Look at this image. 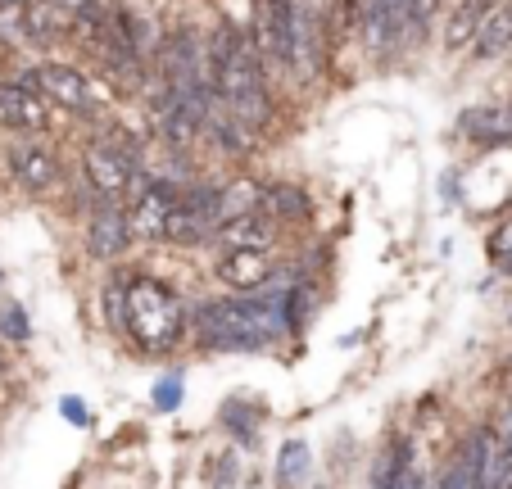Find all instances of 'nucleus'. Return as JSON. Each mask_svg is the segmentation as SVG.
Masks as SVG:
<instances>
[{
    "mask_svg": "<svg viewBox=\"0 0 512 489\" xmlns=\"http://www.w3.org/2000/svg\"><path fill=\"white\" fill-rule=\"evenodd\" d=\"M209 55L213 73H218V96L223 105L241 118L245 127H254L259 136H268L277 127V87H272L268 68H263L259 50H254L250 28L232 19H218V28L209 32Z\"/></svg>",
    "mask_w": 512,
    "mask_h": 489,
    "instance_id": "nucleus-1",
    "label": "nucleus"
},
{
    "mask_svg": "<svg viewBox=\"0 0 512 489\" xmlns=\"http://www.w3.org/2000/svg\"><path fill=\"white\" fill-rule=\"evenodd\" d=\"M281 331H286V295L204 299L195 308V336H200L204 349L250 354V349H263Z\"/></svg>",
    "mask_w": 512,
    "mask_h": 489,
    "instance_id": "nucleus-2",
    "label": "nucleus"
},
{
    "mask_svg": "<svg viewBox=\"0 0 512 489\" xmlns=\"http://www.w3.org/2000/svg\"><path fill=\"white\" fill-rule=\"evenodd\" d=\"M123 331L141 354H168L186 336V308L168 281L132 277L123 281Z\"/></svg>",
    "mask_w": 512,
    "mask_h": 489,
    "instance_id": "nucleus-3",
    "label": "nucleus"
},
{
    "mask_svg": "<svg viewBox=\"0 0 512 489\" xmlns=\"http://www.w3.org/2000/svg\"><path fill=\"white\" fill-rule=\"evenodd\" d=\"M331 19H336V0H290V64L295 82L313 87L331 68Z\"/></svg>",
    "mask_w": 512,
    "mask_h": 489,
    "instance_id": "nucleus-4",
    "label": "nucleus"
},
{
    "mask_svg": "<svg viewBox=\"0 0 512 489\" xmlns=\"http://www.w3.org/2000/svg\"><path fill=\"white\" fill-rule=\"evenodd\" d=\"M250 37L259 50L263 68H268L272 87H290L295 82V64H290V0H250Z\"/></svg>",
    "mask_w": 512,
    "mask_h": 489,
    "instance_id": "nucleus-5",
    "label": "nucleus"
},
{
    "mask_svg": "<svg viewBox=\"0 0 512 489\" xmlns=\"http://www.w3.org/2000/svg\"><path fill=\"white\" fill-rule=\"evenodd\" d=\"M82 173L109 200H136V191L145 186L141 159L132 150H123L118 141H109V136H100V141H91L82 150Z\"/></svg>",
    "mask_w": 512,
    "mask_h": 489,
    "instance_id": "nucleus-6",
    "label": "nucleus"
},
{
    "mask_svg": "<svg viewBox=\"0 0 512 489\" xmlns=\"http://www.w3.org/2000/svg\"><path fill=\"white\" fill-rule=\"evenodd\" d=\"M14 82L37 87L50 105L73 109V114H91V109H96V91H91L87 73L73 64H59V59H41V64L23 68V73H14Z\"/></svg>",
    "mask_w": 512,
    "mask_h": 489,
    "instance_id": "nucleus-7",
    "label": "nucleus"
},
{
    "mask_svg": "<svg viewBox=\"0 0 512 489\" xmlns=\"http://www.w3.org/2000/svg\"><path fill=\"white\" fill-rule=\"evenodd\" d=\"M5 168L10 177L23 186L28 195H50L64 182V168H59V154L50 150L37 136H19V141L5 145Z\"/></svg>",
    "mask_w": 512,
    "mask_h": 489,
    "instance_id": "nucleus-8",
    "label": "nucleus"
},
{
    "mask_svg": "<svg viewBox=\"0 0 512 489\" xmlns=\"http://www.w3.org/2000/svg\"><path fill=\"white\" fill-rule=\"evenodd\" d=\"M50 123H55L50 100L41 96L37 87H23V82H14V77L0 82V127L23 132V136H41Z\"/></svg>",
    "mask_w": 512,
    "mask_h": 489,
    "instance_id": "nucleus-9",
    "label": "nucleus"
},
{
    "mask_svg": "<svg viewBox=\"0 0 512 489\" xmlns=\"http://www.w3.org/2000/svg\"><path fill=\"white\" fill-rule=\"evenodd\" d=\"M200 141H209L213 150L227 154V159H250L254 145H259V132L245 127L241 118L223 105V96H213L209 114H204V127H200Z\"/></svg>",
    "mask_w": 512,
    "mask_h": 489,
    "instance_id": "nucleus-10",
    "label": "nucleus"
},
{
    "mask_svg": "<svg viewBox=\"0 0 512 489\" xmlns=\"http://www.w3.org/2000/svg\"><path fill=\"white\" fill-rule=\"evenodd\" d=\"M132 245V222H127V209H118V200H100L96 213L87 218V250L96 259H118V254Z\"/></svg>",
    "mask_w": 512,
    "mask_h": 489,
    "instance_id": "nucleus-11",
    "label": "nucleus"
},
{
    "mask_svg": "<svg viewBox=\"0 0 512 489\" xmlns=\"http://www.w3.org/2000/svg\"><path fill=\"white\" fill-rule=\"evenodd\" d=\"M499 10V0H454L445 10V28H440V46H445V55H463V50H472L476 32L485 28V19Z\"/></svg>",
    "mask_w": 512,
    "mask_h": 489,
    "instance_id": "nucleus-12",
    "label": "nucleus"
},
{
    "mask_svg": "<svg viewBox=\"0 0 512 489\" xmlns=\"http://www.w3.org/2000/svg\"><path fill=\"white\" fill-rule=\"evenodd\" d=\"M213 272L232 290H263L277 277V263H272V250H223V259L213 263Z\"/></svg>",
    "mask_w": 512,
    "mask_h": 489,
    "instance_id": "nucleus-13",
    "label": "nucleus"
},
{
    "mask_svg": "<svg viewBox=\"0 0 512 489\" xmlns=\"http://www.w3.org/2000/svg\"><path fill=\"white\" fill-rule=\"evenodd\" d=\"M277 236H281V222L272 218L268 209L241 213V218L218 227V245H223V250H272Z\"/></svg>",
    "mask_w": 512,
    "mask_h": 489,
    "instance_id": "nucleus-14",
    "label": "nucleus"
},
{
    "mask_svg": "<svg viewBox=\"0 0 512 489\" xmlns=\"http://www.w3.org/2000/svg\"><path fill=\"white\" fill-rule=\"evenodd\" d=\"M490 453H494V435L490 431H476L472 440L458 449V458L445 467V476L435 480V489H481V476H485Z\"/></svg>",
    "mask_w": 512,
    "mask_h": 489,
    "instance_id": "nucleus-15",
    "label": "nucleus"
},
{
    "mask_svg": "<svg viewBox=\"0 0 512 489\" xmlns=\"http://www.w3.org/2000/svg\"><path fill=\"white\" fill-rule=\"evenodd\" d=\"M512 50V0H499V10L485 19V28L472 41V64H494Z\"/></svg>",
    "mask_w": 512,
    "mask_h": 489,
    "instance_id": "nucleus-16",
    "label": "nucleus"
},
{
    "mask_svg": "<svg viewBox=\"0 0 512 489\" xmlns=\"http://www.w3.org/2000/svg\"><path fill=\"white\" fill-rule=\"evenodd\" d=\"M263 209L277 222H309L313 218V200L304 186L295 182H268L263 186Z\"/></svg>",
    "mask_w": 512,
    "mask_h": 489,
    "instance_id": "nucleus-17",
    "label": "nucleus"
},
{
    "mask_svg": "<svg viewBox=\"0 0 512 489\" xmlns=\"http://www.w3.org/2000/svg\"><path fill=\"white\" fill-rule=\"evenodd\" d=\"M322 286L313 277H295L290 281V290H286V326L290 331H304L309 326V317L318 313V304H322Z\"/></svg>",
    "mask_w": 512,
    "mask_h": 489,
    "instance_id": "nucleus-18",
    "label": "nucleus"
},
{
    "mask_svg": "<svg viewBox=\"0 0 512 489\" xmlns=\"http://www.w3.org/2000/svg\"><path fill=\"white\" fill-rule=\"evenodd\" d=\"M263 209V182H254V177H236V182L223 186V204H218V218L232 222L241 218V213H254Z\"/></svg>",
    "mask_w": 512,
    "mask_h": 489,
    "instance_id": "nucleus-19",
    "label": "nucleus"
},
{
    "mask_svg": "<svg viewBox=\"0 0 512 489\" xmlns=\"http://www.w3.org/2000/svg\"><path fill=\"white\" fill-rule=\"evenodd\" d=\"M413 444L408 440H395V449L381 458V467H377V480H372V489H404L408 485V476H413Z\"/></svg>",
    "mask_w": 512,
    "mask_h": 489,
    "instance_id": "nucleus-20",
    "label": "nucleus"
},
{
    "mask_svg": "<svg viewBox=\"0 0 512 489\" xmlns=\"http://www.w3.org/2000/svg\"><path fill=\"white\" fill-rule=\"evenodd\" d=\"M435 10H445V0H404V46H422Z\"/></svg>",
    "mask_w": 512,
    "mask_h": 489,
    "instance_id": "nucleus-21",
    "label": "nucleus"
},
{
    "mask_svg": "<svg viewBox=\"0 0 512 489\" xmlns=\"http://www.w3.org/2000/svg\"><path fill=\"white\" fill-rule=\"evenodd\" d=\"M218 422H223V431L236 435V444H245V449H254V435H259V408H250V403H227L223 413H218Z\"/></svg>",
    "mask_w": 512,
    "mask_h": 489,
    "instance_id": "nucleus-22",
    "label": "nucleus"
},
{
    "mask_svg": "<svg viewBox=\"0 0 512 489\" xmlns=\"http://www.w3.org/2000/svg\"><path fill=\"white\" fill-rule=\"evenodd\" d=\"M0 46L5 50H32V28L23 5H0Z\"/></svg>",
    "mask_w": 512,
    "mask_h": 489,
    "instance_id": "nucleus-23",
    "label": "nucleus"
},
{
    "mask_svg": "<svg viewBox=\"0 0 512 489\" xmlns=\"http://www.w3.org/2000/svg\"><path fill=\"white\" fill-rule=\"evenodd\" d=\"M309 467H313L309 444H304V440H290L286 449H281V458H277V480H281V485H300V480L309 476Z\"/></svg>",
    "mask_w": 512,
    "mask_h": 489,
    "instance_id": "nucleus-24",
    "label": "nucleus"
},
{
    "mask_svg": "<svg viewBox=\"0 0 512 489\" xmlns=\"http://www.w3.org/2000/svg\"><path fill=\"white\" fill-rule=\"evenodd\" d=\"M0 336H5V340H19V345L32 336V322H28V313H23L19 304H5V308H0Z\"/></svg>",
    "mask_w": 512,
    "mask_h": 489,
    "instance_id": "nucleus-25",
    "label": "nucleus"
},
{
    "mask_svg": "<svg viewBox=\"0 0 512 489\" xmlns=\"http://www.w3.org/2000/svg\"><path fill=\"white\" fill-rule=\"evenodd\" d=\"M490 259L499 263L503 272H512V218L490 236Z\"/></svg>",
    "mask_w": 512,
    "mask_h": 489,
    "instance_id": "nucleus-26",
    "label": "nucleus"
},
{
    "mask_svg": "<svg viewBox=\"0 0 512 489\" xmlns=\"http://www.w3.org/2000/svg\"><path fill=\"white\" fill-rule=\"evenodd\" d=\"M155 403H159V408H164V413H173L177 403H182V372L164 376V381L155 385Z\"/></svg>",
    "mask_w": 512,
    "mask_h": 489,
    "instance_id": "nucleus-27",
    "label": "nucleus"
},
{
    "mask_svg": "<svg viewBox=\"0 0 512 489\" xmlns=\"http://www.w3.org/2000/svg\"><path fill=\"white\" fill-rule=\"evenodd\" d=\"M59 413H64V422H73V426H91L87 403H82V399H73V394H68V399L59 403Z\"/></svg>",
    "mask_w": 512,
    "mask_h": 489,
    "instance_id": "nucleus-28",
    "label": "nucleus"
},
{
    "mask_svg": "<svg viewBox=\"0 0 512 489\" xmlns=\"http://www.w3.org/2000/svg\"><path fill=\"white\" fill-rule=\"evenodd\" d=\"M50 5H59V10H68V14H73V10H78V5H87V0H50Z\"/></svg>",
    "mask_w": 512,
    "mask_h": 489,
    "instance_id": "nucleus-29",
    "label": "nucleus"
},
{
    "mask_svg": "<svg viewBox=\"0 0 512 489\" xmlns=\"http://www.w3.org/2000/svg\"><path fill=\"white\" fill-rule=\"evenodd\" d=\"M0 5H28V0H0Z\"/></svg>",
    "mask_w": 512,
    "mask_h": 489,
    "instance_id": "nucleus-30",
    "label": "nucleus"
},
{
    "mask_svg": "<svg viewBox=\"0 0 512 489\" xmlns=\"http://www.w3.org/2000/svg\"><path fill=\"white\" fill-rule=\"evenodd\" d=\"M508 426H512V408H508ZM508 435H512V431H508Z\"/></svg>",
    "mask_w": 512,
    "mask_h": 489,
    "instance_id": "nucleus-31",
    "label": "nucleus"
}]
</instances>
